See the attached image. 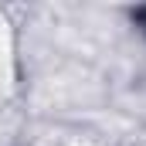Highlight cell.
<instances>
[{
	"mask_svg": "<svg viewBox=\"0 0 146 146\" xmlns=\"http://www.w3.org/2000/svg\"><path fill=\"white\" fill-rule=\"evenodd\" d=\"M133 21L143 27V34H146V7H139V10H133Z\"/></svg>",
	"mask_w": 146,
	"mask_h": 146,
	"instance_id": "obj_1",
	"label": "cell"
}]
</instances>
